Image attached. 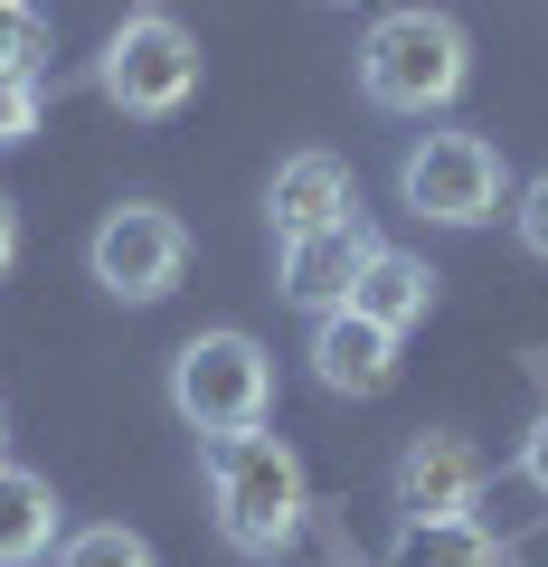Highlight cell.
I'll return each mask as SVG.
<instances>
[{"label": "cell", "mask_w": 548, "mask_h": 567, "mask_svg": "<svg viewBox=\"0 0 548 567\" xmlns=\"http://www.w3.org/2000/svg\"><path fill=\"white\" fill-rule=\"evenodd\" d=\"M199 473H208V511H218V539L237 558H285L312 520V483H303V454L285 435H199Z\"/></svg>", "instance_id": "cell-1"}, {"label": "cell", "mask_w": 548, "mask_h": 567, "mask_svg": "<svg viewBox=\"0 0 548 567\" xmlns=\"http://www.w3.org/2000/svg\"><path fill=\"white\" fill-rule=\"evenodd\" d=\"M473 85V39L454 10H387L379 29L360 39V95L379 114H445L454 95Z\"/></svg>", "instance_id": "cell-2"}, {"label": "cell", "mask_w": 548, "mask_h": 567, "mask_svg": "<svg viewBox=\"0 0 548 567\" xmlns=\"http://www.w3.org/2000/svg\"><path fill=\"white\" fill-rule=\"evenodd\" d=\"M95 95L114 104L123 123L189 114V95H199V39H189L170 10H133V20L104 39V58H95Z\"/></svg>", "instance_id": "cell-3"}, {"label": "cell", "mask_w": 548, "mask_h": 567, "mask_svg": "<svg viewBox=\"0 0 548 567\" xmlns=\"http://www.w3.org/2000/svg\"><path fill=\"white\" fill-rule=\"evenodd\" d=\"M170 406L199 435H246L275 416V360L256 331H199L170 350Z\"/></svg>", "instance_id": "cell-4"}, {"label": "cell", "mask_w": 548, "mask_h": 567, "mask_svg": "<svg viewBox=\"0 0 548 567\" xmlns=\"http://www.w3.org/2000/svg\"><path fill=\"white\" fill-rule=\"evenodd\" d=\"M397 199L426 227H492L510 208V171L483 133H416L397 162Z\"/></svg>", "instance_id": "cell-5"}, {"label": "cell", "mask_w": 548, "mask_h": 567, "mask_svg": "<svg viewBox=\"0 0 548 567\" xmlns=\"http://www.w3.org/2000/svg\"><path fill=\"white\" fill-rule=\"evenodd\" d=\"M85 275H95L114 303H162L189 275V227L170 218L162 199H123V208H104L95 237H85Z\"/></svg>", "instance_id": "cell-6"}, {"label": "cell", "mask_w": 548, "mask_h": 567, "mask_svg": "<svg viewBox=\"0 0 548 567\" xmlns=\"http://www.w3.org/2000/svg\"><path fill=\"white\" fill-rule=\"evenodd\" d=\"M387 492H397L406 520H464L483 502V454L454 435V425H416L406 454L387 464Z\"/></svg>", "instance_id": "cell-7"}, {"label": "cell", "mask_w": 548, "mask_h": 567, "mask_svg": "<svg viewBox=\"0 0 548 567\" xmlns=\"http://www.w3.org/2000/svg\"><path fill=\"white\" fill-rule=\"evenodd\" d=\"M369 256H379L369 218H341V227H312V237H285V265H275V293H285V303H303V312H341Z\"/></svg>", "instance_id": "cell-8"}, {"label": "cell", "mask_w": 548, "mask_h": 567, "mask_svg": "<svg viewBox=\"0 0 548 567\" xmlns=\"http://www.w3.org/2000/svg\"><path fill=\"white\" fill-rule=\"evenodd\" d=\"M265 218H275V237H312V227H341L360 218V189H350V162L341 152H285L275 162V181H265Z\"/></svg>", "instance_id": "cell-9"}, {"label": "cell", "mask_w": 548, "mask_h": 567, "mask_svg": "<svg viewBox=\"0 0 548 567\" xmlns=\"http://www.w3.org/2000/svg\"><path fill=\"white\" fill-rule=\"evenodd\" d=\"M312 379L331 398H387L397 388V331L360 322V312H312Z\"/></svg>", "instance_id": "cell-10"}, {"label": "cell", "mask_w": 548, "mask_h": 567, "mask_svg": "<svg viewBox=\"0 0 548 567\" xmlns=\"http://www.w3.org/2000/svg\"><path fill=\"white\" fill-rule=\"evenodd\" d=\"M66 539V502L48 473L29 464H0V567H48Z\"/></svg>", "instance_id": "cell-11"}, {"label": "cell", "mask_w": 548, "mask_h": 567, "mask_svg": "<svg viewBox=\"0 0 548 567\" xmlns=\"http://www.w3.org/2000/svg\"><path fill=\"white\" fill-rule=\"evenodd\" d=\"M350 312L406 341V331L435 312V265H426V256H397V246H379V256L360 265V284H350Z\"/></svg>", "instance_id": "cell-12"}, {"label": "cell", "mask_w": 548, "mask_h": 567, "mask_svg": "<svg viewBox=\"0 0 548 567\" xmlns=\"http://www.w3.org/2000/svg\"><path fill=\"white\" fill-rule=\"evenodd\" d=\"M387 567H502V548H492V529L473 511L464 520H397Z\"/></svg>", "instance_id": "cell-13"}, {"label": "cell", "mask_w": 548, "mask_h": 567, "mask_svg": "<svg viewBox=\"0 0 548 567\" xmlns=\"http://www.w3.org/2000/svg\"><path fill=\"white\" fill-rule=\"evenodd\" d=\"M48 567H162V558H152L143 529H123V520H85V529H66V539H58V558H48Z\"/></svg>", "instance_id": "cell-14"}, {"label": "cell", "mask_w": 548, "mask_h": 567, "mask_svg": "<svg viewBox=\"0 0 548 567\" xmlns=\"http://www.w3.org/2000/svg\"><path fill=\"white\" fill-rule=\"evenodd\" d=\"M48 66V20L39 10H0V76H39Z\"/></svg>", "instance_id": "cell-15"}, {"label": "cell", "mask_w": 548, "mask_h": 567, "mask_svg": "<svg viewBox=\"0 0 548 567\" xmlns=\"http://www.w3.org/2000/svg\"><path fill=\"white\" fill-rule=\"evenodd\" d=\"M510 237H520L529 256L548 265V171H539V181H520V189H510Z\"/></svg>", "instance_id": "cell-16"}, {"label": "cell", "mask_w": 548, "mask_h": 567, "mask_svg": "<svg viewBox=\"0 0 548 567\" xmlns=\"http://www.w3.org/2000/svg\"><path fill=\"white\" fill-rule=\"evenodd\" d=\"M39 133V76H0V152Z\"/></svg>", "instance_id": "cell-17"}, {"label": "cell", "mask_w": 548, "mask_h": 567, "mask_svg": "<svg viewBox=\"0 0 548 567\" xmlns=\"http://www.w3.org/2000/svg\"><path fill=\"white\" fill-rule=\"evenodd\" d=\"M520 483H529V492L548 502V406L529 416V435H520Z\"/></svg>", "instance_id": "cell-18"}, {"label": "cell", "mask_w": 548, "mask_h": 567, "mask_svg": "<svg viewBox=\"0 0 548 567\" xmlns=\"http://www.w3.org/2000/svg\"><path fill=\"white\" fill-rule=\"evenodd\" d=\"M20 265V208H10V189H0V275Z\"/></svg>", "instance_id": "cell-19"}, {"label": "cell", "mask_w": 548, "mask_h": 567, "mask_svg": "<svg viewBox=\"0 0 548 567\" xmlns=\"http://www.w3.org/2000/svg\"><path fill=\"white\" fill-rule=\"evenodd\" d=\"M0 464H10V416H0Z\"/></svg>", "instance_id": "cell-20"}, {"label": "cell", "mask_w": 548, "mask_h": 567, "mask_svg": "<svg viewBox=\"0 0 548 567\" xmlns=\"http://www.w3.org/2000/svg\"><path fill=\"white\" fill-rule=\"evenodd\" d=\"M0 10H29V0H0Z\"/></svg>", "instance_id": "cell-21"}]
</instances>
